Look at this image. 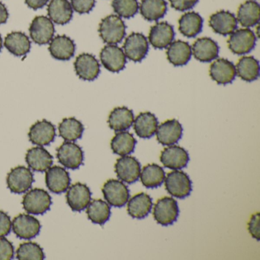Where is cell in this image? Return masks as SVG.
Listing matches in <instances>:
<instances>
[{"label":"cell","instance_id":"obj_12","mask_svg":"<svg viewBox=\"0 0 260 260\" xmlns=\"http://www.w3.org/2000/svg\"><path fill=\"white\" fill-rule=\"evenodd\" d=\"M115 171L118 179L127 184H133L139 179L141 166L135 156H123L117 159Z\"/></svg>","mask_w":260,"mask_h":260},{"label":"cell","instance_id":"obj_13","mask_svg":"<svg viewBox=\"0 0 260 260\" xmlns=\"http://www.w3.org/2000/svg\"><path fill=\"white\" fill-rule=\"evenodd\" d=\"M102 64L108 71L118 73L125 68L127 57L122 48L117 45H106L100 52Z\"/></svg>","mask_w":260,"mask_h":260},{"label":"cell","instance_id":"obj_45","mask_svg":"<svg viewBox=\"0 0 260 260\" xmlns=\"http://www.w3.org/2000/svg\"><path fill=\"white\" fill-rule=\"evenodd\" d=\"M199 0H170V5L177 11H187L192 9Z\"/></svg>","mask_w":260,"mask_h":260},{"label":"cell","instance_id":"obj_43","mask_svg":"<svg viewBox=\"0 0 260 260\" xmlns=\"http://www.w3.org/2000/svg\"><path fill=\"white\" fill-rule=\"evenodd\" d=\"M71 4L74 11L80 14H86L92 11L95 0H71Z\"/></svg>","mask_w":260,"mask_h":260},{"label":"cell","instance_id":"obj_36","mask_svg":"<svg viewBox=\"0 0 260 260\" xmlns=\"http://www.w3.org/2000/svg\"><path fill=\"white\" fill-rule=\"evenodd\" d=\"M139 10L141 16L149 22H154L162 19L167 11L165 0H142Z\"/></svg>","mask_w":260,"mask_h":260},{"label":"cell","instance_id":"obj_33","mask_svg":"<svg viewBox=\"0 0 260 260\" xmlns=\"http://www.w3.org/2000/svg\"><path fill=\"white\" fill-rule=\"evenodd\" d=\"M203 19L199 13L188 12L181 16L179 20V30L182 36L194 38L202 31Z\"/></svg>","mask_w":260,"mask_h":260},{"label":"cell","instance_id":"obj_21","mask_svg":"<svg viewBox=\"0 0 260 260\" xmlns=\"http://www.w3.org/2000/svg\"><path fill=\"white\" fill-rule=\"evenodd\" d=\"M182 132L183 129L178 120H167L158 125L156 139L162 145H173L182 138Z\"/></svg>","mask_w":260,"mask_h":260},{"label":"cell","instance_id":"obj_23","mask_svg":"<svg viewBox=\"0 0 260 260\" xmlns=\"http://www.w3.org/2000/svg\"><path fill=\"white\" fill-rule=\"evenodd\" d=\"M208 22L213 31L220 36H229L237 29V18L233 13L224 10L211 15Z\"/></svg>","mask_w":260,"mask_h":260},{"label":"cell","instance_id":"obj_20","mask_svg":"<svg viewBox=\"0 0 260 260\" xmlns=\"http://www.w3.org/2000/svg\"><path fill=\"white\" fill-rule=\"evenodd\" d=\"M173 27L168 22H158L151 27L149 33V42L156 49L167 48L174 40Z\"/></svg>","mask_w":260,"mask_h":260},{"label":"cell","instance_id":"obj_46","mask_svg":"<svg viewBox=\"0 0 260 260\" xmlns=\"http://www.w3.org/2000/svg\"><path fill=\"white\" fill-rule=\"evenodd\" d=\"M12 228V220L10 216L0 210V237L10 234Z\"/></svg>","mask_w":260,"mask_h":260},{"label":"cell","instance_id":"obj_17","mask_svg":"<svg viewBox=\"0 0 260 260\" xmlns=\"http://www.w3.org/2000/svg\"><path fill=\"white\" fill-rule=\"evenodd\" d=\"M55 126L46 119L35 123L28 132L29 141L40 147L50 145L55 139Z\"/></svg>","mask_w":260,"mask_h":260},{"label":"cell","instance_id":"obj_5","mask_svg":"<svg viewBox=\"0 0 260 260\" xmlns=\"http://www.w3.org/2000/svg\"><path fill=\"white\" fill-rule=\"evenodd\" d=\"M179 209L177 202L173 198L165 197L158 199L153 207V215L159 224L167 226L177 220Z\"/></svg>","mask_w":260,"mask_h":260},{"label":"cell","instance_id":"obj_8","mask_svg":"<svg viewBox=\"0 0 260 260\" xmlns=\"http://www.w3.org/2000/svg\"><path fill=\"white\" fill-rule=\"evenodd\" d=\"M256 36L249 28L235 30L228 41V48L237 55H243L250 52L255 45Z\"/></svg>","mask_w":260,"mask_h":260},{"label":"cell","instance_id":"obj_18","mask_svg":"<svg viewBox=\"0 0 260 260\" xmlns=\"http://www.w3.org/2000/svg\"><path fill=\"white\" fill-rule=\"evenodd\" d=\"M45 172V183L51 192L61 194L69 188L71 179L69 173L64 168L54 166Z\"/></svg>","mask_w":260,"mask_h":260},{"label":"cell","instance_id":"obj_39","mask_svg":"<svg viewBox=\"0 0 260 260\" xmlns=\"http://www.w3.org/2000/svg\"><path fill=\"white\" fill-rule=\"evenodd\" d=\"M60 136L65 141H74L80 139L84 132V126L77 118H65L62 120L58 126Z\"/></svg>","mask_w":260,"mask_h":260},{"label":"cell","instance_id":"obj_26","mask_svg":"<svg viewBox=\"0 0 260 260\" xmlns=\"http://www.w3.org/2000/svg\"><path fill=\"white\" fill-rule=\"evenodd\" d=\"M153 201L147 193L140 192L131 198L127 202V213L132 218L144 219L152 210Z\"/></svg>","mask_w":260,"mask_h":260},{"label":"cell","instance_id":"obj_49","mask_svg":"<svg viewBox=\"0 0 260 260\" xmlns=\"http://www.w3.org/2000/svg\"><path fill=\"white\" fill-rule=\"evenodd\" d=\"M2 48H3V39H2V36H1V35H0V52H1V51H2Z\"/></svg>","mask_w":260,"mask_h":260},{"label":"cell","instance_id":"obj_10","mask_svg":"<svg viewBox=\"0 0 260 260\" xmlns=\"http://www.w3.org/2000/svg\"><path fill=\"white\" fill-rule=\"evenodd\" d=\"M122 50L129 60L134 62L142 61L148 53V41L141 33H132L126 38Z\"/></svg>","mask_w":260,"mask_h":260},{"label":"cell","instance_id":"obj_42","mask_svg":"<svg viewBox=\"0 0 260 260\" xmlns=\"http://www.w3.org/2000/svg\"><path fill=\"white\" fill-rule=\"evenodd\" d=\"M14 258V246L5 238L0 237V260H11Z\"/></svg>","mask_w":260,"mask_h":260},{"label":"cell","instance_id":"obj_25","mask_svg":"<svg viewBox=\"0 0 260 260\" xmlns=\"http://www.w3.org/2000/svg\"><path fill=\"white\" fill-rule=\"evenodd\" d=\"M48 50L54 59L69 60L75 54L76 45L71 38L63 35L51 39Z\"/></svg>","mask_w":260,"mask_h":260},{"label":"cell","instance_id":"obj_37","mask_svg":"<svg viewBox=\"0 0 260 260\" xmlns=\"http://www.w3.org/2000/svg\"><path fill=\"white\" fill-rule=\"evenodd\" d=\"M165 171L156 164H147L140 174L143 185L147 188H155L160 186L165 179Z\"/></svg>","mask_w":260,"mask_h":260},{"label":"cell","instance_id":"obj_1","mask_svg":"<svg viewBox=\"0 0 260 260\" xmlns=\"http://www.w3.org/2000/svg\"><path fill=\"white\" fill-rule=\"evenodd\" d=\"M99 33L105 43L118 45L125 37L126 25L121 17L117 15H110L100 22Z\"/></svg>","mask_w":260,"mask_h":260},{"label":"cell","instance_id":"obj_41","mask_svg":"<svg viewBox=\"0 0 260 260\" xmlns=\"http://www.w3.org/2000/svg\"><path fill=\"white\" fill-rule=\"evenodd\" d=\"M112 7L117 16L124 19L133 17L139 10L138 0H113Z\"/></svg>","mask_w":260,"mask_h":260},{"label":"cell","instance_id":"obj_14","mask_svg":"<svg viewBox=\"0 0 260 260\" xmlns=\"http://www.w3.org/2000/svg\"><path fill=\"white\" fill-rule=\"evenodd\" d=\"M92 192L86 184L76 182L69 186L67 191V203L74 211H83L91 202Z\"/></svg>","mask_w":260,"mask_h":260},{"label":"cell","instance_id":"obj_31","mask_svg":"<svg viewBox=\"0 0 260 260\" xmlns=\"http://www.w3.org/2000/svg\"><path fill=\"white\" fill-rule=\"evenodd\" d=\"M4 46L13 55L22 57L31 50V42L25 33L13 31L9 33L5 38Z\"/></svg>","mask_w":260,"mask_h":260},{"label":"cell","instance_id":"obj_35","mask_svg":"<svg viewBox=\"0 0 260 260\" xmlns=\"http://www.w3.org/2000/svg\"><path fill=\"white\" fill-rule=\"evenodd\" d=\"M137 140L130 132H119L115 134L111 141V148L115 154L126 156L135 151Z\"/></svg>","mask_w":260,"mask_h":260},{"label":"cell","instance_id":"obj_19","mask_svg":"<svg viewBox=\"0 0 260 260\" xmlns=\"http://www.w3.org/2000/svg\"><path fill=\"white\" fill-rule=\"evenodd\" d=\"M209 74L211 79L220 85L232 83L237 76L235 65L224 58L217 59L211 63Z\"/></svg>","mask_w":260,"mask_h":260},{"label":"cell","instance_id":"obj_28","mask_svg":"<svg viewBox=\"0 0 260 260\" xmlns=\"http://www.w3.org/2000/svg\"><path fill=\"white\" fill-rule=\"evenodd\" d=\"M134 116L133 112L125 106L115 108L109 114V127L116 132H124L128 130L133 125Z\"/></svg>","mask_w":260,"mask_h":260},{"label":"cell","instance_id":"obj_34","mask_svg":"<svg viewBox=\"0 0 260 260\" xmlns=\"http://www.w3.org/2000/svg\"><path fill=\"white\" fill-rule=\"evenodd\" d=\"M235 68L237 75L244 81H255L259 77V63L252 56L242 57Z\"/></svg>","mask_w":260,"mask_h":260},{"label":"cell","instance_id":"obj_4","mask_svg":"<svg viewBox=\"0 0 260 260\" xmlns=\"http://www.w3.org/2000/svg\"><path fill=\"white\" fill-rule=\"evenodd\" d=\"M102 191L107 203L115 208H122L130 198V191L127 185L118 179H110L106 181Z\"/></svg>","mask_w":260,"mask_h":260},{"label":"cell","instance_id":"obj_7","mask_svg":"<svg viewBox=\"0 0 260 260\" xmlns=\"http://www.w3.org/2000/svg\"><path fill=\"white\" fill-rule=\"evenodd\" d=\"M58 162L69 170H77L83 165L84 153L78 144L65 141L57 148Z\"/></svg>","mask_w":260,"mask_h":260},{"label":"cell","instance_id":"obj_47","mask_svg":"<svg viewBox=\"0 0 260 260\" xmlns=\"http://www.w3.org/2000/svg\"><path fill=\"white\" fill-rule=\"evenodd\" d=\"M25 2L29 8L37 10L43 8L49 2V0H25Z\"/></svg>","mask_w":260,"mask_h":260},{"label":"cell","instance_id":"obj_24","mask_svg":"<svg viewBox=\"0 0 260 260\" xmlns=\"http://www.w3.org/2000/svg\"><path fill=\"white\" fill-rule=\"evenodd\" d=\"M191 53L196 60L208 63L218 57L219 47L217 42L210 38H201L193 44Z\"/></svg>","mask_w":260,"mask_h":260},{"label":"cell","instance_id":"obj_29","mask_svg":"<svg viewBox=\"0 0 260 260\" xmlns=\"http://www.w3.org/2000/svg\"><path fill=\"white\" fill-rule=\"evenodd\" d=\"M134 129L139 138L149 139L156 134L158 120L151 112H141L134 120Z\"/></svg>","mask_w":260,"mask_h":260},{"label":"cell","instance_id":"obj_15","mask_svg":"<svg viewBox=\"0 0 260 260\" xmlns=\"http://www.w3.org/2000/svg\"><path fill=\"white\" fill-rule=\"evenodd\" d=\"M76 74L81 80L93 81L100 74V64L92 54L83 53L74 62Z\"/></svg>","mask_w":260,"mask_h":260},{"label":"cell","instance_id":"obj_16","mask_svg":"<svg viewBox=\"0 0 260 260\" xmlns=\"http://www.w3.org/2000/svg\"><path fill=\"white\" fill-rule=\"evenodd\" d=\"M159 159L162 165L167 168L173 170H182L188 164L189 155L183 147L173 144L164 149Z\"/></svg>","mask_w":260,"mask_h":260},{"label":"cell","instance_id":"obj_22","mask_svg":"<svg viewBox=\"0 0 260 260\" xmlns=\"http://www.w3.org/2000/svg\"><path fill=\"white\" fill-rule=\"evenodd\" d=\"M25 161L33 171L43 173L50 168L54 162L52 155L44 147H31L27 151Z\"/></svg>","mask_w":260,"mask_h":260},{"label":"cell","instance_id":"obj_44","mask_svg":"<svg viewBox=\"0 0 260 260\" xmlns=\"http://www.w3.org/2000/svg\"><path fill=\"white\" fill-rule=\"evenodd\" d=\"M259 220V213H255L251 216L248 223L249 234L252 236V238L255 239L258 241L260 240Z\"/></svg>","mask_w":260,"mask_h":260},{"label":"cell","instance_id":"obj_6","mask_svg":"<svg viewBox=\"0 0 260 260\" xmlns=\"http://www.w3.org/2000/svg\"><path fill=\"white\" fill-rule=\"evenodd\" d=\"M35 182L34 175L29 168L19 166L10 170L7 175V187L15 194H22L29 190Z\"/></svg>","mask_w":260,"mask_h":260},{"label":"cell","instance_id":"obj_2","mask_svg":"<svg viewBox=\"0 0 260 260\" xmlns=\"http://www.w3.org/2000/svg\"><path fill=\"white\" fill-rule=\"evenodd\" d=\"M164 182L167 192L177 199H185L192 191V182L189 176L185 172L179 170L167 173Z\"/></svg>","mask_w":260,"mask_h":260},{"label":"cell","instance_id":"obj_30","mask_svg":"<svg viewBox=\"0 0 260 260\" xmlns=\"http://www.w3.org/2000/svg\"><path fill=\"white\" fill-rule=\"evenodd\" d=\"M191 55V47L184 41H175L167 47V59L174 66L180 67L187 64Z\"/></svg>","mask_w":260,"mask_h":260},{"label":"cell","instance_id":"obj_48","mask_svg":"<svg viewBox=\"0 0 260 260\" xmlns=\"http://www.w3.org/2000/svg\"><path fill=\"white\" fill-rule=\"evenodd\" d=\"M9 13L7 7L4 4L0 2V25L5 24L8 20Z\"/></svg>","mask_w":260,"mask_h":260},{"label":"cell","instance_id":"obj_32","mask_svg":"<svg viewBox=\"0 0 260 260\" xmlns=\"http://www.w3.org/2000/svg\"><path fill=\"white\" fill-rule=\"evenodd\" d=\"M259 4L254 0L246 1L240 5L237 10V22L245 28L255 26L259 22Z\"/></svg>","mask_w":260,"mask_h":260},{"label":"cell","instance_id":"obj_40","mask_svg":"<svg viewBox=\"0 0 260 260\" xmlns=\"http://www.w3.org/2000/svg\"><path fill=\"white\" fill-rule=\"evenodd\" d=\"M16 258L19 260H43L45 255L40 245L26 242L19 245L16 250Z\"/></svg>","mask_w":260,"mask_h":260},{"label":"cell","instance_id":"obj_9","mask_svg":"<svg viewBox=\"0 0 260 260\" xmlns=\"http://www.w3.org/2000/svg\"><path fill=\"white\" fill-rule=\"evenodd\" d=\"M12 228L16 237L22 240H31L39 235L42 225L40 221L33 216L19 214L13 219Z\"/></svg>","mask_w":260,"mask_h":260},{"label":"cell","instance_id":"obj_3","mask_svg":"<svg viewBox=\"0 0 260 260\" xmlns=\"http://www.w3.org/2000/svg\"><path fill=\"white\" fill-rule=\"evenodd\" d=\"M22 206L28 214L40 215L46 213L51 208V197L46 190L32 188L22 199Z\"/></svg>","mask_w":260,"mask_h":260},{"label":"cell","instance_id":"obj_11","mask_svg":"<svg viewBox=\"0 0 260 260\" xmlns=\"http://www.w3.org/2000/svg\"><path fill=\"white\" fill-rule=\"evenodd\" d=\"M54 23L46 16H36L30 25V37L37 45H44L50 43L54 38Z\"/></svg>","mask_w":260,"mask_h":260},{"label":"cell","instance_id":"obj_27","mask_svg":"<svg viewBox=\"0 0 260 260\" xmlns=\"http://www.w3.org/2000/svg\"><path fill=\"white\" fill-rule=\"evenodd\" d=\"M72 6L68 0H51L48 4L49 19L57 25H66L72 19Z\"/></svg>","mask_w":260,"mask_h":260},{"label":"cell","instance_id":"obj_38","mask_svg":"<svg viewBox=\"0 0 260 260\" xmlns=\"http://www.w3.org/2000/svg\"><path fill=\"white\" fill-rule=\"evenodd\" d=\"M86 214L92 223L105 224L110 218V205L102 199H93L88 205Z\"/></svg>","mask_w":260,"mask_h":260}]
</instances>
